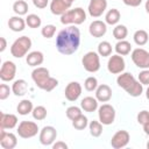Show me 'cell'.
Listing matches in <instances>:
<instances>
[{
	"label": "cell",
	"mask_w": 149,
	"mask_h": 149,
	"mask_svg": "<svg viewBox=\"0 0 149 149\" xmlns=\"http://www.w3.org/2000/svg\"><path fill=\"white\" fill-rule=\"evenodd\" d=\"M80 45V30L71 24L62 29L56 37V48L59 54L69 56L74 54Z\"/></svg>",
	"instance_id": "1"
},
{
	"label": "cell",
	"mask_w": 149,
	"mask_h": 149,
	"mask_svg": "<svg viewBox=\"0 0 149 149\" xmlns=\"http://www.w3.org/2000/svg\"><path fill=\"white\" fill-rule=\"evenodd\" d=\"M31 79L36 84V86L43 91L50 92L58 85V80L50 76V72L47 68L37 66L31 72Z\"/></svg>",
	"instance_id": "2"
},
{
	"label": "cell",
	"mask_w": 149,
	"mask_h": 149,
	"mask_svg": "<svg viewBox=\"0 0 149 149\" xmlns=\"http://www.w3.org/2000/svg\"><path fill=\"white\" fill-rule=\"evenodd\" d=\"M116 84L134 98L140 97L143 92V85L130 72H121L116 78Z\"/></svg>",
	"instance_id": "3"
},
{
	"label": "cell",
	"mask_w": 149,
	"mask_h": 149,
	"mask_svg": "<svg viewBox=\"0 0 149 149\" xmlns=\"http://www.w3.org/2000/svg\"><path fill=\"white\" fill-rule=\"evenodd\" d=\"M86 21V13L81 7H76L69 9L61 16V23L63 24H73L78 26Z\"/></svg>",
	"instance_id": "4"
},
{
	"label": "cell",
	"mask_w": 149,
	"mask_h": 149,
	"mask_svg": "<svg viewBox=\"0 0 149 149\" xmlns=\"http://www.w3.org/2000/svg\"><path fill=\"white\" fill-rule=\"evenodd\" d=\"M31 48V40L28 36H21L16 38L12 47H10V54L15 58H22L23 56H27L28 51Z\"/></svg>",
	"instance_id": "5"
},
{
	"label": "cell",
	"mask_w": 149,
	"mask_h": 149,
	"mask_svg": "<svg viewBox=\"0 0 149 149\" xmlns=\"http://www.w3.org/2000/svg\"><path fill=\"white\" fill-rule=\"evenodd\" d=\"M81 64L87 72L94 73L100 69V55L95 51H88L83 56Z\"/></svg>",
	"instance_id": "6"
},
{
	"label": "cell",
	"mask_w": 149,
	"mask_h": 149,
	"mask_svg": "<svg viewBox=\"0 0 149 149\" xmlns=\"http://www.w3.org/2000/svg\"><path fill=\"white\" fill-rule=\"evenodd\" d=\"M17 135L22 139H31L40 132L38 126L34 121H21L17 126Z\"/></svg>",
	"instance_id": "7"
},
{
	"label": "cell",
	"mask_w": 149,
	"mask_h": 149,
	"mask_svg": "<svg viewBox=\"0 0 149 149\" xmlns=\"http://www.w3.org/2000/svg\"><path fill=\"white\" fill-rule=\"evenodd\" d=\"M115 115H116V112H115V108L109 105V104H102L99 108H98V118H99V121L105 125V126H109L114 122L115 120Z\"/></svg>",
	"instance_id": "8"
},
{
	"label": "cell",
	"mask_w": 149,
	"mask_h": 149,
	"mask_svg": "<svg viewBox=\"0 0 149 149\" xmlns=\"http://www.w3.org/2000/svg\"><path fill=\"white\" fill-rule=\"evenodd\" d=\"M132 61L140 69H149V51L143 48H136L132 51Z\"/></svg>",
	"instance_id": "9"
},
{
	"label": "cell",
	"mask_w": 149,
	"mask_h": 149,
	"mask_svg": "<svg viewBox=\"0 0 149 149\" xmlns=\"http://www.w3.org/2000/svg\"><path fill=\"white\" fill-rule=\"evenodd\" d=\"M126 68V62L121 55H112L108 58L107 62V70L112 74H120L121 72L125 71Z\"/></svg>",
	"instance_id": "10"
},
{
	"label": "cell",
	"mask_w": 149,
	"mask_h": 149,
	"mask_svg": "<svg viewBox=\"0 0 149 149\" xmlns=\"http://www.w3.org/2000/svg\"><path fill=\"white\" fill-rule=\"evenodd\" d=\"M57 137V130L52 126H44L40 130L38 140L43 146H52Z\"/></svg>",
	"instance_id": "11"
},
{
	"label": "cell",
	"mask_w": 149,
	"mask_h": 149,
	"mask_svg": "<svg viewBox=\"0 0 149 149\" xmlns=\"http://www.w3.org/2000/svg\"><path fill=\"white\" fill-rule=\"evenodd\" d=\"M129 140H130L129 133L127 130H125V129H121V130H118L112 136L111 146L114 149H121V148H125L129 143Z\"/></svg>",
	"instance_id": "12"
},
{
	"label": "cell",
	"mask_w": 149,
	"mask_h": 149,
	"mask_svg": "<svg viewBox=\"0 0 149 149\" xmlns=\"http://www.w3.org/2000/svg\"><path fill=\"white\" fill-rule=\"evenodd\" d=\"M16 74V65L12 61H5L0 69V79L2 81H12Z\"/></svg>",
	"instance_id": "13"
},
{
	"label": "cell",
	"mask_w": 149,
	"mask_h": 149,
	"mask_svg": "<svg viewBox=\"0 0 149 149\" xmlns=\"http://www.w3.org/2000/svg\"><path fill=\"white\" fill-rule=\"evenodd\" d=\"M106 9H107V0H90L88 2L87 10L92 17L101 16Z\"/></svg>",
	"instance_id": "14"
},
{
	"label": "cell",
	"mask_w": 149,
	"mask_h": 149,
	"mask_svg": "<svg viewBox=\"0 0 149 149\" xmlns=\"http://www.w3.org/2000/svg\"><path fill=\"white\" fill-rule=\"evenodd\" d=\"M72 6V1L70 0H51L50 2V12L54 15H63L66 13Z\"/></svg>",
	"instance_id": "15"
},
{
	"label": "cell",
	"mask_w": 149,
	"mask_h": 149,
	"mask_svg": "<svg viewBox=\"0 0 149 149\" xmlns=\"http://www.w3.org/2000/svg\"><path fill=\"white\" fill-rule=\"evenodd\" d=\"M81 91L83 87L78 81H70L64 90V94L69 101H76L80 97Z\"/></svg>",
	"instance_id": "16"
},
{
	"label": "cell",
	"mask_w": 149,
	"mask_h": 149,
	"mask_svg": "<svg viewBox=\"0 0 149 149\" xmlns=\"http://www.w3.org/2000/svg\"><path fill=\"white\" fill-rule=\"evenodd\" d=\"M17 144V137L15 134L10 132H6L5 129L0 130V146L3 149H14Z\"/></svg>",
	"instance_id": "17"
},
{
	"label": "cell",
	"mask_w": 149,
	"mask_h": 149,
	"mask_svg": "<svg viewBox=\"0 0 149 149\" xmlns=\"http://www.w3.org/2000/svg\"><path fill=\"white\" fill-rule=\"evenodd\" d=\"M88 31H90L91 36H93L95 38L102 37L107 31V23L101 20H94L91 22V24L88 27Z\"/></svg>",
	"instance_id": "18"
},
{
	"label": "cell",
	"mask_w": 149,
	"mask_h": 149,
	"mask_svg": "<svg viewBox=\"0 0 149 149\" xmlns=\"http://www.w3.org/2000/svg\"><path fill=\"white\" fill-rule=\"evenodd\" d=\"M17 116L15 114L10 113H3L0 114V129H13L17 126Z\"/></svg>",
	"instance_id": "19"
},
{
	"label": "cell",
	"mask_w": 149,
	"mask_h": 149,
	"mask_svg": "<svg viewBox=\"0 0 149 149\" xmlns=\"http://www.w3.org/2000/svg\"><path fill=\"white\" fill-rule=\"evenodd\" d=\"M95 98L100 102H107L112 99V88L107 84H101L95 90Z\"/></svg>",
	"instance_id": "20"
},
{
	"label": "cell",
	"mask_w": 149,
	"mask_h": 149,
	"mask_svg": "<svg viewBox=\"0 0 149 149\" xmlns=\"http://www.w3.org/2000/svg\"><path fill=\"white\" fill-rule=\"evenodd\" d=\"M44 61V55L41 51H31L26 56V62L29 66L33 68H37L38 65H41Z\"/></svg>",
	"instance_id": "21"
},
{
	"label": "cell",
	"mask_w": 149,
	"mask_h": 149,
	"mask_svg": "<svg viewBox=\"0 0 149 149\" xmlns=\"http://www.w3.org/2000/svg\"><path fill=\"white\" fill-rule=\"evenodd\" d=\"M26 20H23L20 15H15V16H12L9 20H8V27L10 30L15 31V33H19V31H22L24 28H26Z\"/></svg>",
	"instance_id": "22"
},
{
	"label": "cell",
	"mask_w": 149,
	"mask_h": 149,
	"mask_svg": "<svg viewBox=\"0 0 149 149\" xmlns=\"http://www.w3.org/2000/svg\"><path fill=\"white\" fill-rule=\"evenodd\" d=\"M98 100L97 98H93V97H85L81 101H80V107L83 111L85 112H88V113H92L94 111H97L99 108L98 106Z\"/></svg>",
	"instance_id": "23"
},
{
	"label": "cell",
	"mask_w": 149,
	"mask_h": 149,
	"mask_svg": "<svg viewBox=\"0 0 149 149\" xmlns=\"http://www.w3.org/2000/svg\"><path fill=\"white\" fill-rule=\"evenodd\" d=\"M27 90H28V84L24 79H16L12 85V92L16 97L24 95L27 93Z\"/></svg>",
	"instance_id": "24"
},
{
	"label": "cell",
	"mask_w": 149,
	"mask_h": 149,
	"mask_svg": "<svg viewBox=\"0 0 149 149\" xmlns=\"http://www.w3.org/2000/svg\"><path fill=\"white\" fill-rule=\"evenodd\" d=\"M120 17H121V14H120L119 9L112 8V9L107 10V13L105 15V22L109 26H116L118 22L120 21Z\"/></svg>",
	"instance_id": "25"
},
{
	"label": "cell",
	"mask_w": 149,
	"mask_h": 149,
	"mask_svg": "<svg viewBox=\"0 0 149 149\" xmlns=\"http://www.w3.org/2000/svg\"><path fill=\"white\" fill-rule=\"evenodd\" d=\"M114 49H115V52H116L118 55L127 56V55H129L130 51H132V44H130L128 41H126V40H121V41H118V42H116Z\"/></svg>",
	"instance_id": "26"
},
{
	"label": "cell",
	"mask_w": 149,
	"mask_h": 149,
	"mask_svg": "<svg viewBox=\"0 0 149 149\" xmlns=\"http://www.w3.org/2000/svg\"><path fill=\"white\" fill-rule=\"evenodd\" d=\"M34 109V106H33V102L29 100V99H23L19 102L17 107H16V111L20 115H28L29 113H31Z\"/></svg>",
	"instance_id": "27"
},
{
	"label": "cell",
	"mask_w": 149,
	"mask_h": 149,
	"mask_svg": "<svg viewBox=\"0 0 149 149\" xmlns=\"http://www.w3.org/2000/svg\"><path fill=\"white\" fill-rule=\"evenodd\" d=\"M133 38H134V42H135L137 45L142 47V45L147 44L149 36H148V33H147L146 30H143V29H139V30H136V31L134 33Z\"/></svg>",
	"instance_id": "28"
},
{
	"label": "cell",
	"mask_w": 149,
	"mask_h": 149,
	"mask_svg": "<svg viewBox=\"0 0 149 149\" xmlns=\"http://www.w3.org/2000/svg\"><path fill=\"white\" fill-rule=\"evenodd\" d=\"M13 10L16 15H26L28 13V3L24 0H16L13 3Z\"/></svg>",
	"instance_id": "29"
},
{
	"label": "cell",
	"mask_w": 149,
	"mask_h": 149,
	"mask_svg": "<svg viewBox=\"0 0 149 149\" xmlns=\"http://www.w3.org/2000/svg\"><path fill=\"white\" fill-rule=\"evenodd\" d=\"M128 35V29L125 24H116L114 28H113V36L115 40L118 41H121V40H125Z\"/></svg>",
	"instance_id": "30"
},
{
	"label": "cell",
	"mask_w": 149,
	"mask_h": 149,
	"mask_svg": "<svg viewBox=\"0 0 149 149\" xmlns=\"http://www.w3.org/2000/svg\"><path fill=\"white\" fill-rule=\"evenodd\" d=\"M112 44L108 41H102L98 44V54L102 57H108L112 55Z\"/></svg>",
	"instance_id": "31"
},
{
	"label": "cell",
	"mask_w": 149,
	"mask_h": 149,
	"mask_svg": "<svg viewBox=\"0 0 149 149\" xmlns=\"http://www.w3.org/2000/svg\"><path fill=\"white\" fill-rule=\"evenodd\" d=\"M88 129H90V134L93 137H99L102 134V123L100 121H91L88 123Z\"/></svg>",
	"instance_id": "32"
},
{
	"label": "cell",
	"mask_w": 149,
	"mask_h": 149,
	"mask_svg": "<svg viewBox=\"0 0 149 149\" xmlns=\"http://www.w3.org/2000/svg\"><path fill=\"white\" fill-rule=\"evenodd\" d=\"M72 126L77 130H83L88 126V119L84 114H81L78 118H76L74 120H72Z\"/></svg>",
	"instance_id": "33"
},
{
	"label": "cell",
	"mask_w": 149,
	"mask_h": 149,
	"mask_svg": "<svg viewBox=\"0 0 149 149\" xmlns=\"http://www.w3.org/2000/svg\"><path fill=\"white\" fill-rule=\"evenodd\" d=\"M26 23H27V26L29 27V28H38V27H41V24H42V20H41V17L38 16V15H36V14H28V16L26 17Z\"/></svg>",
	"instance_id": "34"
},
{
	"label": "cell",
	"mask_w": 149,
	"mask_h": 149,
	"mask_svg": "<svg viewBox=\"0 0 149 149\" xmlns=\"http://www.w3.org/2000/svg\"><path fill=\"white\" fill-rule=\"evenodd\" d=\"M31 115H33V118L35 120L42 121V120H44L47 118L48 112H47V108L44 106H36V107H34V109L31 112Z\"/></svg>",
	"instance_id": "35"
},
{
	"label": "cell",
	"mask_w": 149,
	"mask_h": 149,
	"mask_svg": "<svg viewBox=\"0 0 149 149\" xmlns=\"http://www.w3.org/2000/svg\"><path fill=\"white\" fill-rule=\"evenodd\" d=\"M98 86H99V85H98V79H97L95 77H93V76L87 77V78L85 79V81H84V87H85V90L88 91V92L95 91Z\"/></svg>",
	"instance_id": "36"
},
{
	"label": "cell",
	"mask_w": 149,
	"mask_h": 149,
	"mask_svg": "<svg viewBox=\"0 0 149 149\" xmlns=\"http://www.w3.org/2000/svg\"><path fill=\"white\" fill-rule=\"evenodd\" d=\"M66 118L70 119L71 121L74 120L76 118H78L79 115H81V107H77V106H70L66 108Z\"/></svg>",
	"instance_id": "37"
},
{
	"label": "cell",
	"mask_w": 149,
	"mask_h": 149,
	"mask_svg": "<svg viewBox=\"0 0 149 149\" xmlns=\"http://www.w3.org/2000/svg\"><path fill=\"white\" fill-rule=\"evenodd\" d=\"M55 33H56V26H54V24H45V26L41 29V34H42V36L45 37V38H51V37H54Z\"/></svg>",
	"instance_id": "38"
},
{
	"label": "cell",
	"mask_w": 149,
	"mask_h": 149,
	"mask_svg": "<svg viewBox=\"0 0 149 149\" xmlns=\"http://www.w3.org/2000/svg\"><path fill=\"white\" fill-rule=\"evenodd\" d=\"M136 119H137V122H139L140 125H142V126L146 125L147 122H149V111L143 109V111L139 112Z\"/></svg>",
	"instance_id": "39"
},
{
	"label": "cell",
	"mask_w": 149,
	"mask_h": 149,
	"mask_svg": "<svg viewBox=\"0 0 149 149\" xmlns=\"http://www.w3.org/2000/svg\"><path fill=\"white\" fill-rule=\"evenodd\" d=\"M137 79L142 85H149V69H143L139 73Z\"/></svg>",
	"instance_id": "40"
},
{
	"label": "cell",
	"mask_w": 149,
	"mask_h": 149,
	"mask_svg": "<svg viewBox=\"0 0 149 149\" xmlns=\"http://www.w3.org/2000/svg\"><path fill=\"white\" fill-rule=\"evenodd\" d=\"M12 92V88L7 84H1L0 85V100H6Z\"/></svg>",
	"instance_id": "41"
},
{
	"label": "cell",
	"mask_w": 149,
	"mask_h": 149,
	"mask_svg": "<svg viewBox=\"0 0 149 149\" xmlns=\"http://www.w3.org/2000/svg\"><path fill=\"white\" fill-rule=\"evenodd\" d=\"M33 3H34V6H35L36 8L43 9V8H45V7L48 6L49 0H33Z\"/></svg>",
	"instance_id": "42"
},
{
	"label": "cell",
	"mask_w": 149,
	"mask_h": 149,
	"mask_svg": "<svg viewBox=\"0 0 149 149\" xmlns=\"http://www.w3.org/2000/svg\"><path fill=\"white\" fill-rule=\"evenodd\" d=\"M126 6L129 7H139L142 3V0H122Z\"/></svg>",
	"instance_id": "43"
},
{
	"label": "cell",
	"mask_w": 149,
	"mask_h": 149,
	"mask_svg": "<svg viewBox=\"0 0 149 149\" xmlns=\"http://www.w3.org/2000/svg\"><path fill=\"white\" fill-rule=\"evenodd\" d=\"M51 147H52V149H68L69 148V146L63 141H57L56 143L54 142V144Z\"/></svg>",
	"instance_id": "44"
},
{
	"label": "cell",
	"mask_w": 149,
	"mask_h": 149,
	"mask_svg": "<svg viewBox=\"0 0 149 149\" xmlns=\"http://www.w3.org/2000/svg\"><path fill=\"white\" fill-rule=\"evenodd\" d=\"M0 52H3L5 51V49H6V47H7V41H6V38L5 37H0Z\"/></svg>",
	"instance_id": "45"
},
{
	"label": "cell",
	"mask_w": 149,
	"mask_h": 149,
	"mask_svg": "<svg viewBox=\"0 0 149 149\" xmlns=\"http://www.w3.org/2000/svg\"><path fill=\"white\" fill-rule=\"evenodd\" d=\"M143 132H144L146 135L149 136V122H147L146 125H143Z\"/></svg>",
	"instance_id": "46"
},
{
	"label": "cell",
	"mask_w": 149,
	"mask_h": 149,
	"mask_svg": "<svg viewBox=\"0 0 149 149\" xmlns=\"http://www.w3.org/2000/svg\"><path fill=\"white\" fill-rule=\"evenodd\" d=\"M144 8H146V12L149 14V0L146 1V5H144Z\"/></svg>",
	"instance_id": "47"
},
{
	"label": "cell",
	"mask_w": 149,
	"mask_h": 149,
	"mask_svg": "<svg viewBox=\"0 0 149 149\" xmlns=\"http://www.w3.org/2000/svg\"><path fill=\"white\" fill-rule=\"evenodd\" d=\"M146 97H147V99L149 100V85H148V88H147V91H146Z\"/></svg>",
	"instance_id": "48"
},
{
	"label": "cell",
	"mask_w": 149,
	"mask_h": 149,
	"mask_svg": "<svg viewBox=\"0 0 149 149\" xmlns=\"http://www.w3.org/2000/svg\"><path fill=\"white\" fill-rule=\"evenodd\" d=\"M147 148H148V149H149V141H148V142H147Z\"/></svg>",
	"instance_id": "49"
},
{
	"label": "cell",
	"mask_w": 149,
	"mask_h": 149,
	"mask_svg": "<svg viewBox=\"0 0 149 149\" xmlns=\"http://www.w3.org/2000/svg\"><path fill=\"white\" fill-rule=\"evenodd\" d=\"M70 1H72V2H73V1H76V0H70Z\"/></svg>",
	"instance_id": "50"
}]
</instances>
